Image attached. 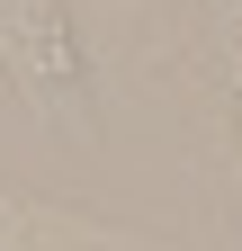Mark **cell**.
Returning a JSON list of instances; mask_svg holds the SVG:
<instances>
[{"mask_svg":"<svg viewBox=\"0 0 242 251\" xmlns=\"http://www.w3.org/2000/svg\"><path fill=\"white\" fill-rule=\"evenodd\" d=\"M0 72L36 117L81 126V36L63 18V0H0Z\"/></svg>","mask_w":242,"mask_h":251,"instance_id":"obj_1","label":"cell"},{"mask_svg":"<svg viewBox=\"0 0 242 251\" xmlns=\"http://www.w3.org/2000/svg\"><path fill=\"white\" fill-rule=\"evenodd\" d=\"M0 251H144L108 225H81V215H54L36 198H0Z\"/></svg>","mask_w":242,"mask_h":251,"instance_id":"obj_2","label":"cell"},{"mask_svg":"<svg viewBox=\"0 0 242 251\" xmlns=\"http://www.w3.org/2000/svg\"><path fill=\"white\" fill-rule=\"evenodd\" d=\"M216 9H242V0H216Z\"/></svg>","mask_w":242,"mask_h":251,"instance_id":"obj_3","label":"cell"}]
</instances>
